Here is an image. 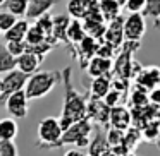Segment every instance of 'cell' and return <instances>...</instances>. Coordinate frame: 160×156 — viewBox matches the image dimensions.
I'll return each instance as SVG.
<instances>
[{
	"instance_id": "30bf717a",
	"label": "cell",
	"mask_w": 160,
	"mask_h": 156,
	"mask_svg": "<svg viewBox=\"0 0 160 156\" xmlns=\"http://www.w3.org/2000/svg\"><path fill=\"white\" fill-rule=\"evenodd\" d=\"M108 113L110 108L105 106V103L97 98H88L86 101V118L90 122H97L100 125L108 124Z\"/></svg>"
},
{
	"instance_id": "5bb4252c",
	"label": "cell",
	"mask_w": 160,
	"mask_h": 156,
	"mask_svg": "<svg viewBox=\"0 0 160 156\" xmlns=\"http://www.w3.org/2000/svg\"><path fill=\"white\" fill-rule=\"evenodd\" d=\"M42 60L38 59V57L35 55V53H22L21 57H18L16 59V69L19 70V72H22L24 76H31V74H35L36 70L40 69V65H42Z\"/></svg>"
},
{
	"instance_id": "f546056e",
	"label": "cell",
	"mask_w": 160,
	"mask_h": 156,
	"mask_svg": "<svg viewBox=\"0 0 160 156\" xmlns=\"http://www.w3.org/2000/svg\"><path fill=\"white\" fill-rule=\"evenodd\" d=\"M122 139H124V130H119L114 127H110L105 134V141H107L108 148H115V146L122 144Z\"/></svg>"
},
{
	"instance_id": "7a4b0ae2",
	"label": "cell",
	"mask_w": 160,
	"mask_h": 156,
	"mask_svg": "<svg viewBox=\"0 0 160 156\" xmlns=\"http://www.w3.org/2000/svg\"><path fill=\"white\" fill-rule=\"evenodd\" d=\"M60 81H62V70H36L26 81L24 93L28 100H40L52 93Z\"/></svg>"
},
{
	"instance_id": "c3c4849f",
	"label": "cell",
	"mask_w": 160,
	"mask_h": 156,
	"mask_svg": "<svg viewBox=\"0 0 160 156\" xmlns=\"http://www.w3.org/2000/svg\"><path fill=\"white\" fill-rule=\"evenodd\" d=\"M86 156H88V154H86Z\"/></svg>"
},
{
	"instance_id": "4316f807",
	"label": "cell",
	"mask_w": 160,
	"mask_h": 156,
	"mask_svg": "<svg viewBox=\"0 0 160 156\" xmlns=\"http://www.w3.org/2000/svg\"><path fill=\"white\" fill-rule=\"evenodd\" d=\"M47 36L42 29L38 28L36 24H29V29L26 33V38H24V43L28 46H35V45H40V43H45Z\"/></svg>"
},
{
	"instance_id": "9c48e42d",
	"label": "cell",
	"mask_w": 160,
	"mask_h": 156,
	"mask_svg": "<svg viewBox=\"0 0 160 156\" xmlns=\"http://www.w3.org/2000/svg\"><path fill=\"white\" fill-rule=\"evenodd\" d=\"M122 24H124V17L119 16L114 21L107 22V29H105V35L102 38V41L108 43L112 48H121L122 43H124V33H122Z\"/></svg>"
},
{
	"instance_id": "e0dca14e",
	"label": "cell",
	"mask_w": 160,
	"mask_h": 156,
	"mask_svg": "<svg viewBox=\"0 0 160 156\" xmlns=\"http://www.w3.org/2000/svg\"><path fill=\"white\" fill-rule=\"evenodd\" d=\"M95 0H69L67 2V16L74 21H83L90 12Z\"/></svg>"
},
{
	"instance_id": "6da1fadb",
	"label": "cell",
	"mask_w": 160,
	"mask_h": 156,
	"mask_svg": "<svg viewBox=\"0 0 160 156\" xmlns=\"http://www.w3.org/2000/svg\"><path fill=\"white\" fill-rule=\"evenodd\" d=\"M71 67H66L62 70V81L64 84V106L62 113L59 117L60 129L66 130L67 127H71L72 124L86 118V101L88 98H84L79 91L74 87V83L71 79Z\"/></svg>"
},
{
	"instance_id": "2e32d148",
	"label": "cell",
	"mask_w": 160,
	"mask_h": 156,
	"mask_svg": "<svg viewBox=\"0 0 160 156\" xmlns=\"http://www.w3.org/2000/svg\"><path fill=\"white\" fill-rule=\"evenodd\" d=\"M98 43H100V41L90 38V36H84L83 41L76 45L78 53H79V64H81V67H83V69H86V64L95 57L97 48H98Z\"/></svg>"
},
{
	"instance_id": "d6a6232c",
	"label": "cell",
	"mask_w": 160,
	"mask_h": 156,
	"mask_svg": "<svg viewBox=\"0 0 160 156\" xmlns=\"http://www.w3.org/2000/svg\"><path fill=\"white\" fill-rule=\"evenodd\" d=\"M52 17H53L52 14H45V16L38 17L35 22H33V24H36V26H38V28L42 29L43 33H45V36H47V38H48V36H50V33H52Z\"/></svg>"
},
{
	"instance_id": "3957f363",
	"label": "cell",
	"mask_w": 160,
	"mask_h": 156,
	"mask_svg": "<svg viewBox=\"0 0 160 156\" xmlns=\"http://www.w3.org/2000/svg\"><path fill=\"white\" fill-rule=\"evenodd\" d=\"M62 129H60L59 118L57 117H45L38 124V139L35 146L38 149H55L60 148V137H62Z\"/></svg>"
},
{
	"instance_id": "83f0119b",
	"label": "cell",
	"mask_w": 160,
	"mask_h": 156,
	"mask_svg": "<svg viewBox=\"0 0 160 156\" xmlns=\"http://www.w3.org/2000/svg\"><path fill=\"white\" fill-rule=\"evenodd\" d=\"M131 103H132V108H143V106H146V105L150 103L148 91L143 89L141 86H138V84H136L134 91L131 93Z\"/></svg>"
},
{
	"instance_id": "d6986e66",
	"label": "cell",
	"mask_w": 160,
	"mask_h": 156,
	"mask_svg": "<svg viewBox=\"0 0 160 156\" xmlns=\"http://www.w3.org/2000/svg\"><path fill=\"white\" fill-rule=\"evenodd\" d=\"M29 29V21L26 19H18L14 26L9 29L7 33H4V38H5V43H11V41H24L26 38V33Z\"/></svg>"
},
{
	"instance_id": "5b68a950",
	"label": "cell",
	"mask_w": 160,
	"mask_h": 156,
	"mask_svg": "<svg viewBox=\"0 0 160 156\" xmlns=\"http://www.w3.org/2000/svg\"><path fill=\"white\" fill-rule=\"evenodd\" d=\"M146 24L143 14H129L124 17V24H122V33H124V41H134L139 43L141 38L145 36Z\"/></svg>"
},
{
	"instance_id": "484cf974",
	"label": "cell",
	"mask_w": 160,
	"mask_h": 156,
	"mask_svg": "<svg viewBox=\"0 0 160 156\" xmlns=\"http://www.w3.org/2000/svg\"><path fill=\"white\" fill-rule=\"evenodd\" d=\"M16 69V59L5 50V45L0 43V76Z\"/></svg>"
},
{
	"instance_id": "bcb514c9",
	"label": "cell",
	"mask_w": 160,
	"mask_h": 156,
	"mask_svg": "<svg viewBox=\"0 0 160 156\" xmlns=\"http://www.w3.org/2000/svg\"><path fill=\"white\" fill-rule=\"evenodd\" d=\"M158 125H160V120H158Z\"/></svg>"
},
{
	"instance_id": "603a6c76",
	"label": "cell",
	"mask_w": 160,
	"mask_h": 156,
	"mask_svg": "<svg viewBox=\"0 0 160 156\" xmlns=\"http://www.w3.org/2000/svg\"><path fill=\"white\" fill-rule=\"evenodd\" d=\"M108 144L105 141V135L97 134L90 139V144H88V156H102L105 151H108Z\"/></svg>"
},
{
	"instance_id": "d4e9b609",
	"label": "cell",
	"mask_w": 160,
	"mask_h": 156,
	"mask_svg": "<svg viewBox=\"0 0 160 156\" xmlns=\"http://www.w3.org/2000/svg\"><path fill=\"white\" fill-rule=\"evenodd\" d=\"M28 4H29V0H7V4L4 5V11L11 12L12 16L21 19V17H26Z\"/></svg>"
},
{
	"instance_id": "1f68e13d",
	"label": "cell",
	"mask_w": 160,
	"mask_h": 156,
	"mask_svg": "<svg viewBox=\"0 0 160 156\" xmlns=\"http://www.w3.org/2000/svg\"><path fill=\"white\" fill-rule=\"evenodd\" d=\"M4 45H5V50H7L14 59H18L22 53H26V43L24 41H11V43H4Z\"/></svg>"
},
{
	"instance_id": "b9f144b4",
	"label": "cell",
	"mask_w": 160,
	"mask_h": 156,
	"mask_svg": "<svg viewBox=\"0 0 160 156\" xmlns=\"http://www.w3.org/2000/svg\"><path fill=\"white\" fill-rule=\"evenodd\" d=\"M7 4V0H0V11H2V9H4V5Z\"/></svg>"
},
{
	"instance_id": "7bdbcfd3",
	"label": "cell",
	"mask_w": 160,
	"mask_h": 156,
	"mask_svg": "<svg viewBox=\"0 0 160 156\" xmlns=\"http://www.w3.org/2000/svg\"><path fill=\"white\" fill-rule=\"evenodd\" d=\"M122 156H136L134 153H126V154H122Z\"/></svg>"
},
{
	"instance_id": "8992f818",
	"label": "cell",
	"mask_w": 160,
	"mask_h": 156,
	"mask_svg": "<svg viewBox=\"0 0 160 156\" xmlns=\"http://www.w3.org/2000/svg\"><path fill=\"white\" fill-rule=\"evenodd\" d=\"M2 81V96H0V103H5L9 96L12 93H18V91H22L26 86V81H28V76H24L22 72H19L18 69L11 70V72L4 74L0 77Z\"/></svg>"
},
{
	"instance_id": "277c9868",
	"label": "cell",
	"mask_w": 160,
	"mask_h": 156,
	"mask_svg": "<svg viewBox=\"0 0 160 156\" xmlns=\"http://www.w3.org/2000/svg\"><path fill=\"white\" fill-rule=\"evenodd\" d=\"M91 132H93V124L88 118L72 124L62 132L60 137V148L62 146H76V148H88L91 139Z\"/></svg>"
},
{
	"instance_id": "60d3db41",
	"label": "cell",
	"mask_w": 160,
	"mask_h": 156,
	"mask_svg": "<svg viewBox=\"0 0 160 156\" xmlns=\"http://www.w3.org/2000/svg\"><path fill=\"white\" fill-rule=\"evenodd\" d=\"M102 156H115V154H114V153L110 151V149H108V151H105V153H103V154H102Z\"/></svg>"
},
{
	"instance_id": "7c38bea8",
	"label": "cell",
	"mask_w": 160,
	"mask_h": 156,
	"mask_svg": "<svg viewBox=\"0 0 160 156\" xmlns=\"http://www.w3.org/2000/svg\"><path fill=\"white\" fill-rule=\"evenodd\" d=\"M108 124L110 127L119 129V130H126V129L131 127V113L126 106L119 105L115 108H110V113H108Z\"/></svg>"
},
{
	"instance_id": "836d02e7",
	"label": "cell",
	"mask_w": 160,
	"mask_h": 156,
	"mask_svg": "<svg viewBox=\"0 0 160 156\" xmlns=\"http://www.w3.org/2000/svg\"><path fill=\"white\" fill-rule=\"evenodd\" d=\"M0 156H19V149L14 141H0Z\"/></svg>"
},
{
	"instance_id": "7402d4cb",
	"label": "cell",
	"mask_w": 160,
	"mask_h": 156,
	"mask_svg": "<svg viewBox=\"0 0 160 156\" xmlns=\"http://www.w3.org/2000/svg\"><path fill=\"white\" fill-rule=\"evenodd\" d=\"M67 43L69 45H74L76 46L78 43H81L84 40V29H83V24H81V21H74V19H71L69 26H67Z\"/></svg>"
},
{
	"instance_id": "44dd1931",
	"label": "cell",
	"mask_w": 160,
	"mask_h": 156,
	"mask_svg": "<svg viewBox=\"0 0 160 156\" xmlns=\"http://www.w3.org/2000/svg\"><path fill=\"white\" fill-rule=\"evenodd\" d=\"M18 122L11 117L0 118V141H14L18 137Z\"/></svg>"
},
{
	"instance_id": "4fadbf2b",
	"label": "cell",
	"mask_w": 160,
	"mask_h": 156,
	"mask_svg": "<svg viewBox=\"0 0 160 156\" xmlns=\"http://www.w3.org/2000/svg\"><path fill=\"white\" fill-rule=\"evenodd\" d=\"M136 84L141 86L143 89H146V91H152V89H155V87H158L160 69L157 65H152V67H148V69L141 70V72L138 74V77H136Z\"/></svg>"
},
{
	"instance_id": "52a82bcc",
	"label": "cell",
	"mask_w": 160,
	"mask_h": 156,
	"mask_svg": "<svg viewBox=\"0 0 160 156\" xmlns=\"http://www.w3.org/2000/svg\"><path fill=\"white\" fill-rule=\"evenodd\" d=\"M71 22V17L67 14H59V16H53L52 17V33L50 36L45 40L48 45H52L55 48L59 43H64V45H69L67 43V26Z\"/></svg>"
},
{
	"instance_id": "8d00e7d4",
	"label": "cell",
	"mask_w": 160,
	"mask_h": 156,
	"mask_svg": "<svg viewBox=\"0 0 160 156\" xmlns=\"http://www.w3.org/2000/svg\"><path fill=\"white\" fill-rule=\"evenodd\" d=\"M146 0H126V4L122 9L129 12V14H141V11L145 9Z\"/></svg>"
},
{
	"instance_id": "9a60e30c",
	"label": "cell",
	"mask_w": 160,
	"mask_h": 156,
	"mask_svg": "<svg viewBox=\"0 0 160 156\" xmlns=\"http://www.w3.org/2000/svg\"><path fill=\"white\" fill-rule=\"evenodd\" d=\"M86 70H88V76H90L91 79H95V77L110 76L112 74V60L100 59V57H93V59L86 64Z\"/></svg>"
},
{
	"instance_id": "f35d334b",
	"label": "cell",
	"mask_w": 160,
	"mask_h": 156,
	"mask_svg": "<svg viewBox=\"0 0 160 156\" xmlns=\"http://www.w3.org/2000/svg\"><path fill=\"white\" fill-rule=\"evenodd\" d=\"M148 100H150V105H155V106L160 108V87L152 89V93L148 94Z\"/></svg>"
},
{
	"instance_id": "74e56055",
	"label": "cell",
	"mask_w": 160,
	"mask_h": 156,
	"mask_svg": "<svg viewBox=\"0 0 160 156\" xmlns=\"http://www.w3.org/2000/svg\"><path fill=\"white\" fill-rule=\"evenodd\" d=\"M143 12L146 16H152V17H158L160 16V0H146Z\"/></svg>"
},
{
	"instance_id": "f1b7e54d",
	"label": "cell",
	"mask_w": 160,
	"mask_h": 156,
	"mask_svg": "<svg viewBox=\"0 0 160 156\" xmlns=\"http://www.w3.org/2000/svg\"><path fill=\"white\" fill-rule=\"evenodd\" d=\"M160 137V125H158V120H153V122H148L145 127L141 129V139L145 141H155Z\"/></svg>"
},
{
	"instance_id": "ab89813d",
	"label": "cell",
	"mask_w": 160,
	"mask_h": 156,
	"mask_svg": "<svg viewBox=\"0 0 160 156\" xmlns=\"http://www.w3.org/2000/svg\"><path fill=\"white\" fill-rule=\"evenodd\" d=\"M64 156H86V154H83V151H79V149H69Z\"/></svg>"
},
{
	"instance_id": "cb8c5ba5",
	"label": "cell",
	"mask_w": 160,
	"mask_h": 156,
	"mask_svg": "<svg viewBox=\"0 0 160 156\" xmlns=\"http://www.w3.org/2000/svg\"><path fill=\"white\" fill-rule=\"evenodd\" d=\"M139 141H141V130H139V129H136V127H132V125H131L129 129H126V130H124L122 146H124L129 153H132V149L139 144Z\"/></svg>"
},
{
	"instance_id": "ee69618b",
	"label": "cell",
	"mask_w": 160,
	"mask_h": 156,
	"mask_svg": "<svg viewBox=\"0 0 160 156\" xmlns=\"http://www.w3.org/2000/svg\"><path fill=\"white\" fill-rule=\"evenodd\" d=\"M0 96H2V81H0Z\"/></svg>"
},
{
	"instance_id": "e575fe53",
	"label": "cell",
	"mask_w": 160,
	"mask_h": 156,
	"mask_svg": "<svg viewBox=\"0 0 160 156\" xmlns=\"http://www.w3.org/2000/svg\"><path fill=\"white\" fill-rule=\"evenodd\" d=\"M121 98H122V93H119V91H115V89L110 87V91L105 94V98L102 101L105 103V106L115 108V106H119V103H121Z\"/></svg>"
},
{
	"instance_id": "7dc6e473",
	"label": "cell",
	"mask_w": 160,
	"mask_h": 156,
	"mask_svg": "<svg viewBox=\"0 0 160 156\" xmlns=\"http://www.w3.org/2000/svg\"><path fill=\"white\" fill-rule=\"evenodd\" d=\"M0 35H2V33H0Z\"/></svg>"
},
{
	"instance_id": "4dcf8cb0",
	"label": "cell",
	"mask_w": 160,
	"mask_h": 156,
	"mask_svg": "<svg viewBox=\"0 0 160 156\" xmlns=\"http://www.w3.org/2000/svg\"><path fill=\"white\" fill-rule=\"evenodd\" d=\"M16 22H18V17H16V16H12L11 12H7V11H0V33H2V35L7 33Z\"/></svg>"
},
{
	"instance_id": "ac0fdd59",
	"label": "cell",
	"mask_w": 160,
	"mask_h": 156,
	"mask_svg": "<svg viewBox=\"0 0 160 156\" xmlns=\"http://www.w3.org/2000/svg\"><path fill=\"white\" fill-rule=\"evenodd\" d=\"M110 84H112V77L110 76L95 77V79H91V84H90V98L103 100L105 94L110 91Z\"/></svg>"
},
{
	"instance_id": "d590c367",
	"label": "cell",
	"mask_w": 160,
	"mask_h": 156,
	"mask_svg": "<svg viewBox=\"0 0 160 156\" xmlns=\"http://www.w3.org/2000/svg\"><path fill=\"white\" fill-rule=\"evenodd\" d=\"M114 53H115V48H112V46L108 45V43H105V41H100V43H98V48H97V53H95V57L112 60Z\"/></svg>"
},
{
	"instance_id": "f6af8a7d",
	"label": "cell",
	"mask_w": 160,
	"mask_h": 156,
	"mask_svg": "<svg viewBox=\"0 0 160 156\" xmlns=\"http://www.w3.org/2000/svg\"><path fill=\"white\" fill-rule=\"evenodd\" d=\"M157 144H158V148H160V137H158V139H157Z\"/></svg>"
},
{
	"instance_id": "ffe728a7",
	"label": "cell",
	"mask_w": 160,
	"mask_h": 156,
	"mask_svg": "<svg viewBox=\"0 0 160 156\" xmlns=\"http://www.w3.org/2000/svg\"><path fill=\"white\" fill-rule=\"evenodd\" d=\"M98 11L105 22H110L121 16V5L115 0H98Z\"/></svg>"
},
{
	"instance_id": "8fae6325",
	"label": "cell",
	"mask_w": 160,
	"mask_h": 156,
	"mask_svg": "<svg viewBox=\"0 0 160 156\" xmlns=\"http://www.w3.org/2000/svg\"><path fill=\"white\" fill-rule=\"evenodd\" d=\"M60 0H29L28 4V12H26V21L35 22L38 17L45 14H50L53 7L59 4Z\"/></svg>"
},
{
	"instance_id": "ba28073f",
	"label": "cell",
	"mask_w": 160,
	"mask_h": 156,
	"mask_svg": "<svg viewBox=\"0 0 160 156\" xmlns=\"http://www.w3.org/2000/svg\"><path fill=\"white\" fill-rule=\"evenodd\" d=\"M28 96H26L24 89L12 93L11 96L5 100V108L11 113V118L14 120H21V118L28 117Z\"/></svg>"
}]
</instances>
